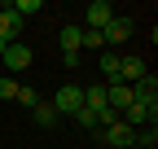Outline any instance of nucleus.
<instances>
[{"label": "nucleus", "instance_id": "nucleus-5", "mask_svg": "<svg viewBox=\"0 0 158 149\" xmlns=\"http://www.w3.org/2000/svg\"><path fill=\"white\" fill-rule=\"evenodd\" d=\"M110 18H114V5H110V0H92V5L84 9V31H101Z\"/></svg>", "mask_w": 158, "mask_h": 149}, {"label": "nucleus", "instance_id": "nucleus-11", "mask_svg": "<svg viewBox=\"0 0 158 149\" xmlns=\"http://www.w3.org/2000/svg\"><path fill=\"white\" fill-rule=\"evenodd\" d=\"M101 74L110 83H123V79H118V53L114 48H101Z\"/></svg>", "mask_w": 158, "mask_h": 149}, {"label": "nucleus", "instance_id": "nucleus-12", "mask_svg": "<svg viewBox=\"0 0 158 149\" xmlns=\"http://www.w3.org/2000/svg\"><path fill=\"white\" fill-rule=\"evenodd\" d=\"M22 110H35L40 105V88H31V83H18V97H13Z\"/></svg>", "mask_w": 158, "mask_h": 149}, {"label": "nucleus", "instance_id": "nucleus-6", "mask_svg": "<svg viewBox=\"0 0 158 149\" xmlns=\"http://www.w3.org/2000/svg\"><path fill=\"white\" fill-rule=\"evenodd\" d=\"M18 35H22V18H18L9 5H0V40H5V44H18Z\"/></svg>", "mask_w": 158, "mask_h": 149}, {"label": "nucleus", "instance_id": "nucleus-17", "mask_svg": "<svg viewBox=\"0 0 158 149\" xmlns=\"http://www.w3.org/2000/svg\"><path fill=\"white\" fill-rule=\"evenodd\" d=\"M84 48H106V40H101V31H84Z\"/></svg>", "mask_w": 158, "mask_h": 149}, {"label": "nucleus", "instance_id": "nucleus-13", "mask_svg": "<svg viewBox=\"0 0 158 149\" xmlns=\"http://www.w3.org/2000/svg\"><path fill=\"white\" fill-rule=\"evenodd\" d=\"M9 9H13L18 18H22V22H27L31 13H40V9H44V0H9Z\"/></svg>", "mask_w": 158, "mask_h": 149}, {"label": "nucleus", "instance_id": "nucleus-2", "mask_svg": "<svg viewBox=\"0 0 158 149\" xmlns=\"http://www.w3.org/2000/svg\"><path fill=\"white\" fill-rule=\"evenodd\" d=\"M31 62H35V53L22 48V44H9L5 53H0V70L5 74H22V70H31Z\"/></svg>", "mask_w": 158, "mask_h": 149}, {"label": "nucleus", "instance_id": "nucleus-15", "mask_svg": "<svg viewBox=\"0 0 158 149\" xmlns=\"http://www.w3.org/2000/svg\"><path fill=\"white\" fill-rule=\"evenodd\" d=\"M75 123L84 127V132H101V119H97L92 110H79V114H75Z\"/></svg>", "mask_w": 158, "mask_h": 149}, {"label": "nucleus", "instance_id": "nucleus-18", "mask_svg": "<svg viewBox=\"0 0 158 149\" xmlns=\"http://www.w3.org/2000/svg\"><path fill=\"white\" fill-rule=\"evenodd\" d=\"M132 149H136V145H132Z\"/></svg>", "mask_w": 158, "mask_h": 149}, {"label": "nucleus", "instance_id": "nucleus-4", "mask_svg": "<svg viewBox=\"0 0 158 149\" xmlns=\"http://www.w3.org/2000/svg\"><path fill=\"white\" fill-rule=\"evenodd\" d=\"M132 35V18H123V13H114L110 22L101 26V40H106V48H114V44H123Z\"/></svg>", "mask_w": 158, "mask_h": 149}, {"label": "nucleus", "instance_id": "nucleus-8", "mask_svg": "<svg viewBox=\"0 0 158 149\" xmlns=\"http://www.w3.org/2000/svg\"><path fill=\"white\" fill-rule=\"evenodd\" d=\"M57 44H62V53H79V44H84V26H62L57 31Z\"/></svg>", "mask_w": 158, "mask_h": 149}, {"label": "nucleus", "instance_id": "nucleus-9", "mask_svg": "<svg viewBox=\"0 0 158 149\" xmlns=\"http://www.w3.org/2000/svg\"><path fill=\"white\" fill-rule=\"evenodd\" d=\"M84 110H92V114H101V110H106V83L84 88Z\"/></svg>", "mask_w": 158, "mask_h": 149}, {"label": "nucleus", "instance_id": "nucleus-14", "mask_svg": "<svg viewBox=\"0 0 158 149\" xmlns=\"http://www.w3.org/2000/svg\"><path fill=\"white\" fill-rule=\"evenodd\" d=\"M158 145V127L145 123V127H136V149H154Z\"/></svg>", "mask_w": 158, "mask_h": 149}, {"label": "nucleus", "instance_id": "nucleus-3", "mask_svg": "<svg viewBox=\"0 0 158 149\" xmlns=\"http://www.w3.org/2000/svg\"><path fill=\"white\" fill-rule=\"evenodd\" d=\"M97 136H101V140H106L110 149H132V145H136V132H132V127H127L123 119H114V123H106V127H101V132H97Z\"/></svg>", "mask_w": 158, "mask_h": 149}, {"label": "nucleus", "instance_id": "nucleus-10", "mask_svg": "<svg viewBox=\"0 0 158 149\" xmlns=\"http://www.w3.org/2000/svg\"><path fill=\"white\" fill-rule=\"evenodd\" d=\"M31 119H35L40 127H57V123H62V114H57V110H53L48 101H40V105L31 110Z\"/></svg>", "mask_w": 158, "mask_h": 149}, {"label": "nucleus", "instance_id": "nucleus-7", "mask_svg": "<svg viewBox=\"0 0 158 149\" xmlns=\"http://www.w3.org/2000/svg\"><path fill=\"white\" fill-rule=\"evenodd\" d=\"M145 62L141 57H136V53H127V57H118V79H123V83H136V79H145Z\"/></svg>", "mask_w": 158, "mask_h": 149}, {"label": "nucleus", "instance_id": "nucleus-1", "mask_svg": "<svg viewBox=\"0 0 158 149\" xmlns=\"http://www.w3.org/2000/svg\"><path fill=\"white\" fill-rule=\"evenodd\" d=\"M48 105H53L62 119H75L79 110H84V88H79V83H62V88L53 92V101H48Z\"/></svg>", "mask_w": 158, "mask_h": 149}, {"label": "nucleus", "instance_id": "nucleus-16", "mask_svg": "<svg viewBox=\"0 0 158 149\" xmlns=\"http://www.w3.org/2000/svg\"><path fill=\"white\" fill-rule=\"evenodd\" d=\"M18 97V83H13V74H5L0 70V101H13Z\"/></svg>", "mask_w": 158, "mask_h": 149}]
</instances>
